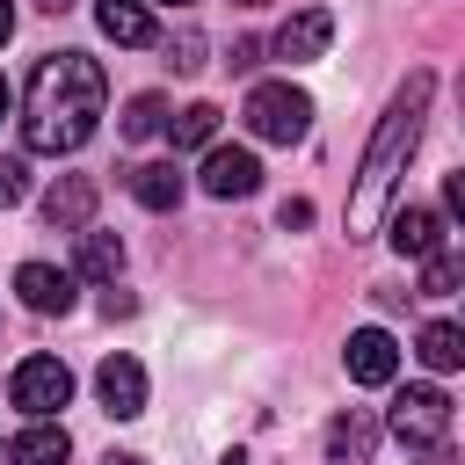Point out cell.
<instances>
[{"instance_id":"cell-1","label":"cell","mask_w":465,"mask_h":465,"mask_svg":"<svg viewBox=\"0 0 465 465\" xmlns=\"http://www.w3.org/2000/svg\"><path fill=\"white\" fill-rule=\"evenodd\" d=\"M102 65L87 51H51L36 73H29V102H22V145L29 153H80L94 138V116H102Z\"/></svg>"},{"instance_id":"cell-24","label":"cell","mask_w":465,"mask_h":465,"mask_svg":"<svg viewBox=\"0 0 465 465\" xmlns=\"http://www.w3.org/2000/svg\"><path fill=\"white\" fill-rule=\"evenodd\" d=\"M276 225H283V232H298V225H312V203H305V196H291V203L276 211Z\"/></svg>"},{"instance_id":"cell-8","label":"cell","mask_w":465,"mask_h":465,"mask_svg":"<svg viewBox=\"0 0 465 465\" xmlns=\"http://www.w3.org/2000/svg\"><path fill=\"white\" fill-rule=\"evenodd\" d=\"M341 363H349V378H356V385H392L400 349H392V334H385V327H356V334H349V349H341Z\"/></svg>"},{"instance_id":"cell-25","label":"cell","mask_w":465,"mask_h":465,"mask_svg":"<svg viewBox=\"0 0 465 465\" xmlns=\"http://www.w3.org/2000/svg\"><path fill=\"white\" fill-rule=\"evenodd\" d=\"M254 58H262V44H254V36H240V44H232V58H225V65H232V73H247V65H254Z\"/></svg>"},{"instance_id":"cell-3","label":"cell","mask_w":465,"mask_h":465,"mask_svg":"<svg viewBox=\"0 0 465 465\" xmlns=\"http://www.w3.org/2000/svg\"><path fill=\"white\" fill-rule=\"evenodd\" d=\"M385 421H392V436H400L414 458H429L436 443H450V392H443V385H407Z\"/></svg>"},{"instance_id":"cell-21","label":"cell","mask_w":465,"mask_h":465,"mask_svg":"<svg viewBox=\"0 0 465 465\" xmlns=\"http://www.w3.org/2000/svg\"><path fill=\"white\" fill-rule=\"evenodd\" d=\"M458 276H465V262H458V254H429V269H421V298H450V291H458Z\"/></svg>"},{"instance_id":"cell-5","label":"cell","mask_w":465,"mask_h":465,"mask_svg":"<svg viewBox=\"0 0 465 465\" xmlns=\"http://www.w3.org/2000/svg\"><path fill=\"white\" fill-rule=\"evenodd\" d=\"M7 400H15L29 421H51V414L73 400V371H65L58 356H22L15 378H7Z\"/></svg>"},{"instance_id":"cell-27","label":"cell","mask_w":465,"mask_h":465,"mask_svg":"<svg viewBox=\"0 0 465 465\" xmlns=\"http://www.w3.org/2000/svg\"><path fill=\"white\" fill-rule=\"evenodd\" d=\"M7 109H15V87H7V73H0V116H7Z\"/></svg>"},{"instance_id":"cell-18","label":"cell","mask_w":465,"mask_h":465,"mask_svg":"<svg viewBox=\"0 0 465 465\" xmlns=\"http://www.w3.org/2000/svg\"><path fill=\"white\" fill-rule=\"evenodd\" d=\"M421 363H429V371H458V363H465L458 320H429V327H421Z\"/></svg>"},{"instance_id":"cell-12","label":"cell","mask_w":465,"mask_h":465,"mask_svg":"<svg viewBox=\"0 0 465 465\" xmlns=\"http://www.w3.org/2000/svg\"><path fill=\"white\" fill-rule=\"evenodd\" d=\"M392 247L414 254V262L443 254V211H429V203H400V211H392Z\"/></svg>"},{"instance_id":"cell-26","label":"cell","mask_w":465,"mask_h":465,"mask_svg":"<svg viewBox=\"0 0 465 465\" xmlns=\"http://www.w3.org/2000/svg\"><path fill=\"white\" fill-rule=\"evenodd\" d=\"M7 36H15V7L0 0V44H7Z\"/></svg>"},{"instance_id":"cell-4","label":"cell","mask_w":465,"mask_h":465,"mask_svg":"<svg viewBox=\"0 0 465 465\" xmlns=\"http://www.w3.org/2000/svg\"><path fill=\"white\" fill-rule=\"evenodd\" d=\"M247 131L254 138H269V145H291V138H305V124H312V102H305V87H291V80H262L254 94H247Z\"/></svg>"},{"instance_id":"cell-23","label":"cell","mask_w":465,"mask_h":465,"mask_svg":"<svg viewBox=\"0 0 465 465\" xmlns=\"http://www.w3.org/2000/svg\"><path fill=\"white\" fill-rule=\"evenodd\" d=\"M167 65H174V73H196V65H203V36H174V44H167Z\"/></svg>"},{"instance_id":"cell-15","label":"cell","mask_w":465,"mask_h":465,"mask_svg":"<svg viewBox=\"0 0 465 465\" xmlns=\"http://www.w3.org/2000/svg\"><path fill=\"white\" fill-rule=\"evenodd\" d=\"M131 196H138L145 211H174V203H182V174H174V160H145V167H131Z\"/></svg>"},{"instance_id":"cell-19","label":"cell","mask_w":465,"mask_h":465,"mask_svg":"<svg viewBox=\"0 0 465 465\" xmlns=\"http://www.w3.org/2000/svg\"><path fill=\"white\" fill-rule=\"evenodd\" d=\"M167 131H174V153H196V145H211V138H218V109H211V102H189Z\"/></svg>"},{"instance_id":"cell-14","label":"cell","mask_w":465,"mask_h":465,"mask_svg":"<svg viewBox=\"0 0 465 465\" xmlns=\"http://www.w3.org/2000/svg\"><path fill=\"white\" fill-rule=\"evenodd\" d=\"M371 443H378V429H371V414H334V429H327V458L334 465H371Z\"/></svg>"},{"instance_id":"cell-2","label":"cell","mask_w":465,"mask_h":465,"mask_svg":"<svg viewBox=\"0 0 465 465\" xmlns=\"http://www.w3.org/2000/svg\"><path fill=\"white\" fill-rule=\"evenodd\" d=\"M429 94H436V73H407L400 102L385 109V124H378V138H371V153H363V167H356L349 240H371V232H378V218H385V203H392V189H400V174H407V160H414V145H421Z\"/></svg>"},{"instance_id":"cell-6","label":"cell","mask_w":465,"mask_h":465,"mask_svg":"<svg viewBox=\"0 0 465 465\" xmlns=\"http://www.w3.org/2000/svg\"><path fill=\"white\" fill-rule=\"evenodd\" d=\"M254 189H262V160L247 145H211L203 153V196L232 203V196H254Z\"/></svg>"},{"instance_id":"cell-9","label":"cell","mask_w":465,"mask_h":465,"mask_svg":"<svg viewBox=\"0 0 465 465\" xmlns=\"http://www.w3.org/2000/svg\"><path fill=\"white\" fill-rule=\"evenodd\" d=\"M327 44H334V15H327V7H298V15L276 29V58H291V65L320 58Z\"/></svg>"},{"instance_id":"cell-31","label":"cell","mask_w":465,"mask_h":465,"mask_svg":"<svg viewBox=\"0 0 465 465\" xmlns=\"http://www.w3.org/2000/svg\"><path fill=\"white\" fill-rule=\"evenodd\" d=\"M167 7H182V0H167Z\"/></svg>"},{"instance_id":"cell-22","label":"cell","mask_w":465,"mask_h":465,"mask_svg":"<svg viewBox=\"0 0 465 465\" xmlns=\"http://www.w3.org/2000/svg\"><path fill=\"white\" fill-rule=\"evenodd\" d=\"M22 196H29V167H22L15 153H0V211H7V203H22Z\"/></svg>"},{"instance_id":"cell-30","label":"cell","mask_w":465,"mask_h":465,"mask_svg":"<svg viewBox=\"0 0 465 465\" xmlns=\"http://www.w3.org/2000/svg\"><path fill=\"white\" fill-rule=\"evenodd\" d=\"M240 7H262V0H240Z\"/></svg>"},{"instance_id":"cell-28","label":"cell","mask_w":465,"mask_h":465,"mask_svg":"<svg viewBox=\"0 0 465 465\" xmlns=\"http://www.w3.org/2000/svg\"><path fill=\"white\" fill-rule=\"evenodd\" d=\"M102 465H145V458H131V450H109V458H102Z\"/></svg>"},{"instance_id":"cell-10","label":"cell","mask_w":465,"mask_h":465,"mask_svg":"<svg viewBox=\"0 0 465 465\" xmlns=\"http://www.w3.org/2000/svg\"><path fill=\"white\" fill-rule=\"evenodd\" d=\"M15 291L29 312H73V269H51V262H22L15 269Z\"/></svg>"},{"instance_id":"cell-7","label":"cell","mask_w":465,"mask_h":465,"mask_svg":"<svg viewBox=\"0 0 465 465\" xmlns=\"http://www.w3.org/2000/svg\"><path fill=\"white\" fill-rule=\"evenodd\" d=\"M94 392H102V414H116V421L145 414V371H138V356H102Z\"/></svg>"},{"instance_id":"cell-29","label":"cell","mask_w":465,"mask_h":465,"mask_svg":"<svg viewBox=\"0 0 465 465\" xmlns=\"http://www.w3.org/2000/svg\"><path fill=\"white\" fill-rule=\"evenodd\" d=\"M36 7H44V15H65V7H73V0H36Z\"/></svg>"},{"instance_id":"cell-20","label":"cell","mask_w":465,"mask_h":465,"mask_svg":"<svg viewBox=\"0 0 465 465\" xmlns=\"http://www.w3.org/2000/svg\"><path fill=\"white\" fill-rule=\"evenodd\" d=\"M160 124H167V102L160 94H131L124 102V138H153Z\"/></svg>"},{"instance_id":"cell-17","label":"cell","mask_w":465,"mask_h":465,"mask_svg":"<svg viewBox=\"0 0 465 465\" xmlns=\"http://www.w3.org/2000/svg\"><path fill=\"white\" fill-rule=\"evenodd\" d=\"M116 269H124V240L116 232H80V276L116 283Z\"/></svg>"},{"instance_id":"cell-11","label":"cell","mask_w":465,"mask_h":465,"mask_svg":"<svg viewBox=\"0 0 465 465\" xmlns=\"http://www.w3.org/2000/svg\"><path fill=\"white\" fill-rule=\"evenodd\" d=\"M87 211H94V182H87V174H58V182L44 189V225H51V232H80Z\"/></svg>"},{"instance_id":"cell-16","label":"cell","mask_w":465,"mask_h":465,"mask_svg":"<svg viewBox=\"0 0 465 465\" xmlns=\"http://www.w3.org/2000/svg\"><path fill=\"white\" fill-rule=\"evenodd\" d=\"M65 450H73V436H65L58 421H29L7 458H15V465H65Z\"/></svg>"},{"instance_id":"cell-13","label":"cell","mask_w":465,"mask_h":465,"mask_svg":"<svg viewBox=\"0 0 465 465\" xmlns=\"http://www.w3.org/2000/svg\"><path fill=\"white\" fill-rule=\"evenodd\" d=\"M94 22H102V36L109 44H153V15H145V0H94Z\"/></svg>"}]
</instances>
